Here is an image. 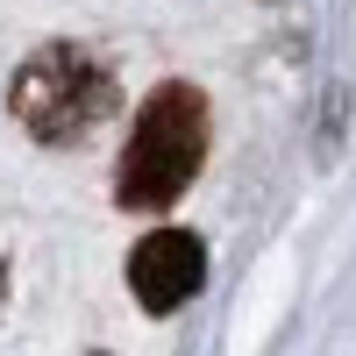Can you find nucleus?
I'll use <instances>...</instances> for the list:
<instances>
[{"label":"nucleus","mask_w":356,"mask_h":356,"mask_svg":"<svg viewBox=\"0 0 356 356\" xmlns=\"http://www.w3.org/2000/svg\"><path fill=\"white\" fill-rule=\"evenodd\" d=\"M207 164V93L186 79H164L150 100H143L136 129L122 143V164H114V200L129 214H157L200 178Z\"/></svg>","instance_id":"f257e3e1"},{"label":"nucleus","mask_w":356,"mask_h":356,"mask_svg":"<svg viewBox=\"0 0 356 356\" xmlns=\"http://www.w3.org/2000/svg\"><path fill=\"white\" fill-rule=\"evenodd\" d=\"M8 107L36 143L72 150V143H86L122 107V79H114V65L93 43H43V50L22 57V72L8 86Z\"/></svg>","instance_id":"f03ea898"},{"label":"nucleus","mask_w":356,"mask_h":356,"mask_svg":"<svg viewBox=\"0 0 356 356\" xmlns=\"http://www.w3.org/2000/svg\"><path fill=\"white\" fill-rule=\"evenodd\" d=\"M200 285H207V250H200L193 228H157V235H143V243H136V257H129V292H136L150 314H178Z\"/></svg>","instance_id":"7ed1b4c3"},{"label":"nucleus","mask_w":356,"mask_h":356,"mask_svg":"<svg viewBox=\"0 0 356 356\" xmlns=\"http://www.w3.org/2000/svg\"><path fill=\"white\" fill-rule=\"evenodd\" d=\"M0 307H8V257H0Z\"/></svg>","instance_id":"20e7f679"}]
</instances>
